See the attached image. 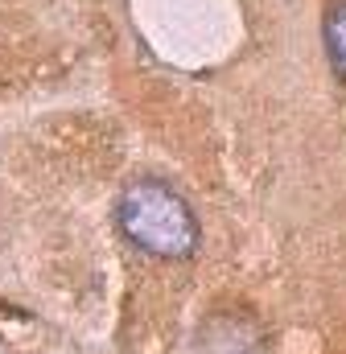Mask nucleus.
<instances>
[{"mask_svg":"<svg viewBox=\"0 0 346 354\" xmlns=\"http://www.w3.org/2000/svg\"><path fill=\"white\" fill-rule=\"evenodd\" d=\"M120 227L140 252L161 260H181L198 243L194 210L161 181H136L120 198Z\"/></svg>","mask_w":346,"mask_h":354,"instance_id":"obj_1","label":"nucleus"},{"mask_svg":"<svg viewBox=\"0 0 346 354\" xmlns=\"http://www.w3.org/2000/svg\"><path fill=\"white\" fill-rule=\"evenodd\" d=\"M326 46H330L334 71L346 75V4H334L330 17H326Z\"/></svg>","mask_w":346,"mask_h":354,"instance_id":"obj_2","label":"nucleus"}]
</instances>
